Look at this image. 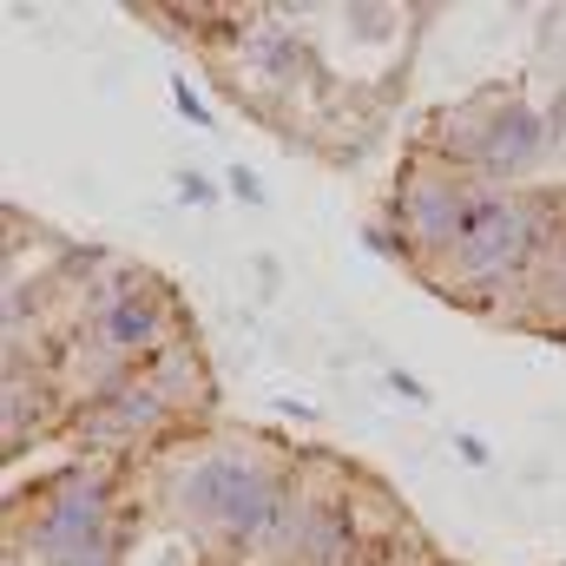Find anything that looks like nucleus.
Here are the masks:
<instances>
[{"label": "nucleus", "instance_id": "f257e3e1", "mask_svg": "<svg viewBox=\"0 0 566 566\" xmlns=\"http://www.w3.org/2000/svg\"><path fill=\"white\" fill-rule=\"evenodd\" d=\"M534 244H541V224L527 218V205H521V198L474 191L468 224H461V238H454V264H461V271H474V277H494V271H507L514 258H527Z\"/></svg>", "mask_w": 566, "mask_h": 566}, {"label": "nucleus", "instance_id": "f03ea898", "mask_svg": "<svg viewBox=\"0 0 566 566\" xmlns=\"http://www.w3.org/2000/svg\"><path fill=\"white\" fill-rule=\"evenodd\" d=\"M264 488H271V474H258L244 454H205V461L178 481V507L198 514V521L238 527V521L264 501Z\"/></svg>", "mask_w": 566, "mask_h": 566}, {"label": "nucleus", "instance_id": "7ed1b4c3", "mask_svg": "<svg viewBox=\"0 0 566 566\" xmlns=\"http://www.w3.org/2000/svg\"><path fill=\"white\" fill-rule=\"evenodd\" d=\"M468 205H474V191H468L461 178H409V191H402V224H409V238H422V244H454L461 224H468Z\"/></svg>", "mask_w": 566, "mask_h": 566}, {"label": "nucleus", "instance_id": "20e7f679", "mask_svg": "<svg viewBox=\"0 0 566 566\" xmlns=\"http://www.w3.org/2000/svg\"><path fill=\"white\" fill-rule=\"evenodd\" d=\"M461 151H468L474 165L514 178V171H527V165L541 158V119H534L527 106H501V113L488 119V133H468V139H461Z\"/></svg>", "mask_w": 566, "mask_h": 566}, {"label": "nucleus", "instance_id": "39448f33", "mask_svg": "<svg viewBox=\"0 0 566 566\" xmlns=\"http://www.w3.org/2000/svg\"><path fill=\"white\" fill-rule=\"evenodd\" d=\"M106 343L113 349H151L158 343V303L151 296H119L106 310Z\"/></svg>", "mask_w": 566, "mask_h": 566}, {"label": "nucleus", "instance_id": "423d86ee", "mask_svg": "<svg viewBox=\"0 0 566 566\" xmlns=\"http://www.w3.org/2000/svg\"><path fill=\"white\" fill-rule=\"evenodd\" d=\"M251 53H258L271 73H290V60H296V40H290L283 27H264V33H251Z\"/></svg>", "mask_w": 566, "mask_h": 566}, {"label": "nucleus", "instance_id": "0eeeda50", "mask_svg": "<svg viewBox=\"0 0 566 566\" xmlns=\"http://www.w3.org/2000/svg\"><path fill=\"white\" fill-rule=\"evenodd\" d=\"M560 258H566V251H560Z\"/></svg>", "mask_w": 566, "mask_h": 566}]
</instances>
